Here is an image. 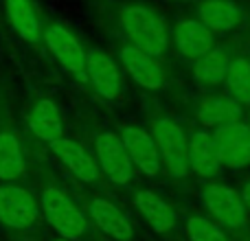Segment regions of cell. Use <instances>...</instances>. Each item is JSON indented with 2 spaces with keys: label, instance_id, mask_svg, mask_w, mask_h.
<instances>
[{
  "label": "cell",
  "instance_id": "1",
  "mask_svg": "<svg viewBox=\"0 0 250 241\" xmlns=\"http://www.w3.org/2000/svg\"><path fill=\"white\" fill-rule=\"evenodd\" d=\"M35 195H38L42 217L60 237L73 241L86 237L88 228H90L88 213H83V208L75 202V198L64 186L53 180H44L38 186Z\"/></svg>",
  "mask_w": 250,
  "mask_h": 241
},
{
  "label": "cell",
  "instance_id": "2",
  "mask_svg": "<svg viewBox=\"0 0 250 241\" xmlns=\"http://www.w3.org/2000/svg\"><path fill=\"white\" fill-rule=\"evenodd\" d=\"M119 22L129 44L154 57H163L169 48V29L165 18L147 4H123L119 9Z\"/></svg>",
  "mask_w": 250,
  "mask_h": 241
},
{
  "label": "cell",
  "instance_id": "3",
  "mask_svg": "<svg viewBox=\"0 0 250 241\" xmlns=\"http://www.w3.org/2000/svg\"><path fill=\"white\" fill-rule=\"evenodd\" d=\"M24 178H29V167L16 127L11 92L0 83V180L24 182Z\"/></svg>",
  "mask_w": 250,
  "mask_h": 241
},
{
  "label": "cell",
  "instance_id": "4",
  "mask_svg": "<svg viewBox=\"0 0 250 241\" xmlns=\"http://www.w3.org/2000/svg\"><path fill=\"white\" fill-rule=\"evenodd\" d=\"M40 220L38 195L24 182L0 180V224L9 230H33Z\"/></svg>",
  "mask_w": 250,
  "mask_h": 241
},
{
  "label": "cell",
  "instance_id": "5",
  "mask_svg": "<svg viewBox=\"0 0 250 241\" xmlns=\"http://www.w3.org/2000/svg\"><path fill=\"white\" fill-rule=\"evenodd\" d=\"M42 44L46 51L55 57V61L79 83H88L86 77V46L79 42V38L62 24L60 20H51L44 18V33Z\"/></svg>",
  "mask_w": 250,
  "mask_h": 241
},
{
  "label": "cell",
  "instance_id": "6",
  "mask_svg": "<svg viewBox=\"0 0 250 241\" xmlns=\"http://www.w3.org/2000/svg\"><path fill=\"white\" fill-rule=\"evenodd\" d=\"M149 132L154 134L163 167L169 176L178 180L189 176V134L182 129V125L171 117H154Z\"/></svg>",
  "mask_w": 250,
  "mask_h": 241
},
{
  "label": "cell",
  "instance_id": "7",
  "mask_svg": "<svg viewBox=\"0 0 250 241\" xmlns=\"http://www.w3.org/2000/svg\"><path fill=\"white\" fill-rule=\"evenodd\" d=\"M202 206L211 220H215L226 230H244L248 226V208L244 204L239 191L233 186L211 182L202 189Z\"/></svg>",
  "mask_w": 250,
  "mask_h": 241
},
{
  "label": "cell",
  "instance_id": "8",
  "mask_svg": "<svg viewBox=\"0 0 250 241\" xmlns=\"http://www.w3.org/2000/svg\"><path fill=\"white\" fill-rule=\"evenodd\" d=\"M95 158L99 162L101 176H105L112 184L127 186L134 180V162L125 149L121 134L112 129H104L95 136Z\"/></svg>",
  "mask_w": 250,
  "mask_h": 241
},
{
  "label": "cell",
  "instance_id": "9",
  "mask_svg": "<svg viewBox=\"0 0 250 241\" xmlns=\"http://www.w3.org/2000/svg\"><path fill=\"white\" fill-rule=\"evenodd\" d=\"M88 86L105 101H117L123 95V73L117 60L99 46L86 48Z\"/></svg>",
  "mask_w": 250,
  "mask_h": 241
},
{
  "label": "cell",
  "instance_id": "10",
  "mask_svg": "<svg viewBox=\"0 0 250 241\" xmlns=\"http://www.w3.org/2000/svg\"><path fill=\"white\" fill-rule=\"evenodd\" d=\"M213 141L224 169L239 171L250 164V127L244 120L217 125L213 129Z\"/></svg>",
  "mask_w": 250,
  "mask_h": 241
},
{
  "label": "cell",
  "instance_id": "11",
  "mask_svg": "<svg viewBox=\"0 0 250 241\" xmlns=\"http://www.w3.org/2000/svg\"><path fill=\"white\" fill-rule=\"evenodd\" d=\"M51 154L64 164V169L79 180L82 184H97L101 180V169L97 158L82 145V142L73 141L68 136H62L53 145H48Z\"/></svg>",
  "mask_w": 250,
  "mask_h": 241
},
{
  "label": "cell",
  "instance_id": "12",
  "mask_svg": "<svg viewBox=\"0 0 250 241\" xmlns=\"http://www.w3.org/2000/svg\"><path fill=\"white\" fill-rule=\"evenodd\" d=\"M121 141L132 158L134 167L147 178H156L163 171V160L156 145V138L149 129L138 127V125H123L121 127Z\"/></svg>",
  "mask_w": 250,
  "mask_h": 241
},
{
  "label": "cell",
  "instance_id": "13",
  "mask_svg": "<svg viewBox=\"0 0 250 241\" xmlns=\"http://www.w3.org/2000/svg\"><path fill=\"white\" fill-rule=\"evenodd\" d=\"M119 57H121L123 70L145 90H163L165 83H167V75H165V68L160 66L158 57L149 55V53L141 51L134 44H123L121 51H119Z\"/></svg>",
  "mask_w": 250,
  "mask_h": 241
},
{
  "label": "cell",
  "instance_id": "14",
  "mask_svg": "<svg viewBox=\"0 0 250 241\" xmlns=\"http://www.w3.org/2000/svg\"><path fill=\"white\" fill-rule=\"evenodd\" d=\"M86 211H88V220L105 237H110L114 241H132L134 237L132 221H129V217L125 215L112 200H108L105 195H92L86 202Z\"/></svg>",
  "mask_w": 250,
  "mask_h": 241
},
{
  "label": "cell",
  "instance_id": "15",
  "mask_svg": "<svg viewBox=\"0 0 250 241\" xmlns=\"http://www.w3.org/2000/svg\"><path fill=\"white\" fill-rule=\"evenodd\" d=\"M2 7L13 33L31 46H42L44 18L35 0H2Z\"/></svg>",
  "mask_w": 250,
  "mask_h": 241
},
{
  "label": "cell",
  "instance_id": "16",
  "mask_svg": "<svg viewBox=\"0 0 250 241\" xmlns=\"http://www.w3.org/2000/svg\"><path fill=\"white\" fill-rule=\"evenodd\" d=\"M173 44L185 60H200L215 46V33L198 18H180L173 26Z\"/></svg>",
  "mask_w": 250,
  "mask_h": 241
},
{
  "label": "cell",
  "instance_id": "17",
  "mask_svg": "<svg viewBox=\"0 0 250 241\" xmlns=\"http://www.w3.org/2000/svg\"><path fill=\"white\" fill-rule=\"evenodd\" d=\"M26 127L44 145H53L64 136V119H62L60 105L51 97H38L29 108Z\"/></svg>",
  "mask_w": 250,
  "mask_h": 241
},
{
  "label": "cell",
  "instance_id": "18",
  "mask_svg": "<svg viewBox=\"0 0 250 241\" xmlns=\"http://www.w3.org/2000/svg\"><path fill=\"white\" fill-rule=\"evenodd\" d=\"M134 206L138 208L143 220L147 221V226H149L156 235H167L176 228V224H178L176 211H173L171 204L160 198L156 191L136 189L134 191Z\"/></svg>",
  "mask_w": 250,
  "mask_h": 241
},
{
  "label": "cell",
  "instance_id": "19",
  "mask_svg": "<svg viewBox=\"0 0 250 241\" xmlns=\"http://www.w3.org/2000/svg\"><path fill=\"white\" fill-rule=\"evenodd\" d=\"M189 167L200 178H217L224 169L213 141V132L193 129L189 134Z\"/></svg>",
  "mask_w": 250,
  "mask_h": 241
},
{
  "label": "cell",
  "instance_id": "20",
  "mask_svg": "<svg viewBox=\"0 0 250 241\" xmlns=\"http://www.w3.org/2000/svg\"><path fill=\"white\" fill-rule=\"evenodd\" d=\"M244 11L230 0H202L198 4V20L213 33H229L242 22Z\"/></svg>",
  "mask_w": 250,
  "mask_h": 241
},
{
  "label": "cell",
  "instance_id": "21",
  "mask_svg": "<svg viewBox=\"0 0 250 241\" xmlns=\"http://www.w3.org/2000/svg\"><path fill=\"white\" fill-rule=\"evenodd\" d=\"M230 61H233V55H230V48L226 44L213 46L204 57L195 60V66H193L195 81L204 83V86H220V83H224L226 73L230 68Z\"/></svg>",
  "mask_w": 250,
  "mask_h": 241
},
{
  "label": "cell",
  "instance_id": "22",
  "mask_svg": "<svg viewBox=\"0 0 250 241\" xmlns=\"http://www.w3.org/2000/svg\"><path fill=\"white\" fill-rule=\"evenodd\" d=\"M198 119L204 127H213L224 123H233V120H242L244 119V110L242 103L235 101L233 97H217L211 95L207 99L200 101L198 105Z\"/></svg>",
  "mask_w": 250,
  "mask_h": 241
},
{
  "label": "cell",
  "instance_id": "23",
  "mask_svg": "<svg viewBox=\"0 0 250 241\" xmlns=\"http://www.w3.org/2000/svg\"><path fill=\"white\" fill-rule=\"evenodd\" d=\"M224 86L229 97L242 105H250V60L248 57H233L230 68L226 73Z\"/></svg>",
  "mask_w": 250,
  "mask_h": 241
},
{
  "label": "cell",
  "instance_id": "24",
  "mask_svg": "<svg viewBox=\"0 0 250 241\" xmlns=\"http://www.w3.org/2000/svg\"><path fill=\"white\" fill-rule=\"evenodd\" d=\"M185 233L189 241H233L215 220L207 215H191L185 221Z\"/></svg>",
  "mask_w": 250,
  "mask_h": 241
},
{
  "label": "cell",
  "instance_id": "25",
  "mask_svg": "<svg viewBox=\"0 0 250 241\" xmlns=\"http://www.w3.org/2000/svg\"><path fill=\"white\" fill-rule=\"evenodd\" d=\"M239 195H242L244 204H246V208H248V213H250V182H246V184L242 186V191H239Z\"/></svg>",
  "mask_w": 250,
  "mask_h": 241
},
{
  "label": "cell",
  "instance_id": "26",
  "mask_svg": "<svg viewBox=\"0 0 250 241\" xmlns=\"http://www.w3.org/2000/svg\"><path fill=\"white\" fill-rule=\"evenodd\" d=\"M53 241H73V239H66V237H57V239H53Z\"/></svg>",
  "mask_w": 250,
  "mask_h": 241
},
{
  "label": "cell",
  "instance_id": "27",
  "mask_svg": "<svg viewBox=\"0 0 250 241\" xmlns=\"http://www.w3.org/2000/svg\"><path fill=\"white\" fill-rule=\"evenodd\" d=\"M246 125L250 127V110H248V114H246Z\"/></svg>",
  "mask_w": 250,
  "mask_h": 241
}]
</instances>
